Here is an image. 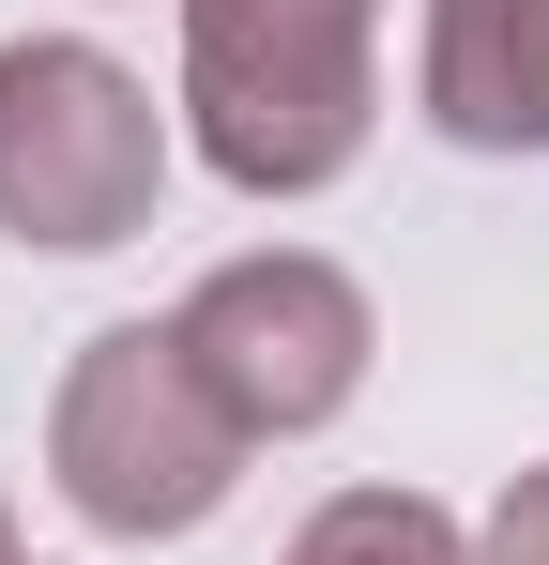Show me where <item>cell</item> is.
<instances>
[{
    "mask_svg": "<svg viewBox=\"0 0 549 565\" xmlns=\"http://www.w3.org/2000/svg\"><path fill=\"white\" fill-rule=\"evenodd\" d=\"M381 0H183V122L245 199H305L366 153Z\"/></svg>",
    "mask_w": 549,
    "mask_h": 565,
    "instance_id": "cell-1",
    "label": "cell"
},
{
    "mask_svg": "<svg viewBox=\"0 0 549 565\" xmlns=\"http://www.w3.org/2000/svg\"><path fill=\"white\" fill-rule=\"evenodd\" d=\"M46 473L92 535H198L245 473V428L214 413V382L183 367L169 321H122L62 367V413H46Z\"/></svg>",
    "mask_w": 549,
    "mask_h": 565,
    "instance_id": "cell-2",
    "label": "cell"
},
{
    "mask_svg": "<svg viewBox=\"0 0 549 565\" xmlns=\"http://www.w3.org/2000/svg\"><path fill=\"white\" fill-rule=\"evenodd\" d=\"M169 122L107 46H0V230L15 245H122L153 230Z\"/></svg>",
    "mask_w": 549,
    "mask_h": 565,
    "instance_id": "cell-3",
    "label": "cell"
},
{
    "mask_svg": "<svg viewBox=\"0 0 549 565\" xmlns=\"http://www.w3.org/2000/svg\"><path fill=\"white\" fill-rule=\"evenodd\" d=\"M169 337H183V367L214 382V413H229L245 444H290V428L352 413V382H366V290L336 276V260H305V245H274V260L198 276V306H183Z\"/></svg>",
    "mask_w": 549,
    "mask_h": 565,
    "instance_id": "cell-4",
    "label": "cell"
},
{
    "mask_svg": "<svg viewBox=\"0 0 549 565\" xmlns=\"http://www.w3.org/2000/svg\"><path fill=\"white\" fill-rule=\"evenodd\" d=\"M428 122L458 153H549V0H428Z\"/></svg>",
    "mask_w": 549,
    "mask_h": 565,
    "instance_id": "cell-5",
    "label": "cell"
},
{
    "mask_svg": "<svg viewBox=\"0 0 549 565\" xmlns=\"http://www.w3.org/2000/svg\"><path fill=\"white\" fill-rule=\"evenodd\" d=\"M290 565H473V551H458L443 504H412V489H352V504H321V520L290 535Z\"/></svg>",
    "mask_w": 549,
    "mask_h": 565,
    "instance_id": "cell-6",
    "label": "cell"
},
{
    "mask_svg": "<svg viewBox=\"0 0 549 565\" xmlns=\"http://www.w3.org/2000/svg\"><path fill=\"white\" fill-rule=\"evenodd\" d=\"M488 565H549V473L504 489V520H488Z\"/></svg>",
    "mask_w": 549,
    "mask_h": 565,
    "instance_id": "cell-7",
    "label": "cell"
},
{
    "mask_svg": "<svg viewBox=\"0 0 549 565\" xmlns=\"http://www.w3.org/2000/svg\"><path fill=\"white\" fill-rule=\"evenodd\" d=\"M0 565H15V520H0Z\"/></svg>",
    "mask_w": 549,
    "mask_h": 565,
    "instance_id": "cell-8",
    "label": "cell"
}]
</instances>
